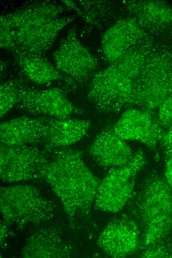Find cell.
Masks as SVG:
<instances>
[{
	"instance_id": "7",
	"label": "cell",
	"mask_w": 172,
	"mask_h": 258,
	"mask_svg": "<svg viewBox=\"0 0 172 258\" xmlns=\"http://www.w3.org/2000/svg\"><path fill=\"white\" fill-rule=\"evenodd\" d=\"M72 15L34 22L10 31H0V47L12 53L43 55L52 46L60 31L74 19Z\"/></svg>"
},
{
	"instance_id": "8",
	"label": "cell",
	"mask_w": 172,
	"mask_h": 258,
	"mask_svg": "<svg viewBox=\"0 0 172 258\" xmlns=\"http://www.w3.org/2000/svg\"><path fill=\"white\" fill-rule=\"evenodd\" d=\"M50 151L35 145L0 144V177L5 183L40 179Z\"/></svg>"
},
{
	"instance_id": "18",
	"label": "cell",
	"mask_w": 172,
	"mask_h": 258,
	"mask_svg": "<svg viewBox=\"0 0 172 258\" xmlns=\"http://www.w3.org/2000/svg\"><path fill=\"white\" fill-rule=\"evenodd\" d=\"M46 118L48 130L43 144L48 151L67 147L78 142L87 133L91 126V121L87 120Z\"/></svg>"
},
{
	"instance_id": "13",
	"label": "cell",
	"mask_w": 172,
	"mask_h": 258,
	"mask_svg": "<svg viewBox=\"0 0 172 258\" xmlns=\"http://www.w3.org/2000/svg\"><path fill=\"white\" fill-rule=\"evenodd\" d=\"M150 37L134 18L130 16L122 18L104 32L101 40L102 51L111 64Z\"/></svg>"
},
{
	"instance_id": "9",
	"label": "cell",
	"mask_w": 172,
	"mask_h": 258,
	"mask_svg": "<svg viewBox=\"0 0 172 258\" xmlns=\"http://www.w3.org/2000/svg\"><path fill=\"white\" fill-rule=\"evenodd\" d=\"M52 57L56 68L79 85L91 79L98 65L97 59L82 44L74 28L69 29Z\"/></svg>"
},
{
	"instance_id": "10",
	"label": "cell",
	"mask_w": 172,
	"mask_h": 258,
	"mask_svg": "<svg viewBox=\"0 0 172 258\" xmlns=\"http://www.w3.org/2000/svg\"><path fill=\"white\" fill-rule=\"evenodd\" d=\"M17 108L33 115L55 119L69 118L81 111L68 99L60 88L37 89L21 83Z\"/></svg>"
},
{
	"instance_id": "21",
	"label": "cell",
	"mask_w": 172,
	"mask_h": 258,
	"mask_svg": "<svg viewBox=\"0 0 172 258\" xmlns=\"http://www.w3.org/2000/svg\"><path fill=\"white\" fill-rule=\"evenodd\" d=\"M157 111L156 114L159 123L167 131L172 127V96L165 100Z\"/></svg>"
},
{
	"instance_id": "19",
	"label": "cell",
	"mask_w": 172,
	"mask_h": 258,
	"mask_svg": "<svg viewBox=\"0 0 172 258\" xmlns=\"http://www.w3.org/2000/svg\"><path fill=\"white\" fill-rule=\"evenodd\" d=\"M12 53L15 63L33 83L46 85L63 79L62 73L43 55L22 51Z\"/></svg>"
},
{
	"instance_id": "24",
	"label": "cell",
	"mask_w": 172,
	"mask_h": 258,
	"mask_svg": "<svg viewBox=\"0 0 172 258\" xmlns=\"http://www.w3.org/2000/svg\"><path fill=\"white\" fill-rule=\"evenodd\" d=\"M165 175L166 181L172 188V156L167 159Z\"/></svg>"
},
{
	"instance_id": "25",
	"label": "cell",
	"mask_w": 172,
	"mask_h": 258,
	"mask_svg": "<svg viewBox=\"0 0 172 258\" xmlns=\"http://www.w3.org/2000/svg\"><path fill=\"white\" fill-rule=\"evenodd\" d=\"M166 245L171 258H172V235L170 236L168 242Z\"/></svg>"
},
{
	"instance_id": "4",
	"label": "cell",
	"mask_w": 172,
	"mask_h": 258,
	"mask_svg": "<svg viewBox=\"0 0 172 258\" xmlns=\"http://www.w3.org/2000/svg\"><path fill=\"white\" fill-rule=\"evenodd\" d=\"M138 210L143 226L144 249L163 241L172 231V188L157 173L146 179Z\"/></svg>"
},
{
	"instance_id": "11",
	"label": "cell",
	"mask_w": 172,
	"mask_h": 258,
	"mask_svg": "<svg viewBox=\"0 0 172 258\" xmlns=\"http://www.w3.org/2000/svg\"><path fill=\"white\" fill-rule=\"evenodd\" d=\"M113 129L125 140L139 142L151 149L155 148L166 132L155 112L134 107L123 112Z\"/></svg>"
},
{
	"instance_id": "23",
	"label": "cell",
	"mask_w": 172,
	"mask_h": 258,
	"mask_svg": "<svg viewBox=\"0 0 172 258\" xmlns=\"http://www.w3.org/2000/svg\"><path fill=\"white\" fill-rule=\"evenodd\" d=\"M167 159L172 156V127L169 129L160 141Z\"/></svg>"
},
{
	"instance_id": "20",
	"label": "cell",
	"mask_w": 172,
	"mask_h": 258,
	"mask_svg": "<svg viewBox=\"0 0 172 258\" xmlns=\"http://www.w3.org/2000/svg\"><path fill=\"white\" fill-rule=\"evenodd\" d=\"M22 81L9 79L0 86V115L2 118L15 105L19 98V89Z\"/></svg>"
},
{
	"instance_id": "1",
	"label": "cell",
	"mask_w": 172,
	"mask_h": 258,
	"mask_svg": "<svg viewBox=\"0 0 172 258\" xmlns=\"http://www.w3.org/2000/svg\"><path fill=\"white\" fill-rule=\"evenodd\" d=\"M40 179L50 185L60 200L73 229L90 213L101 181L88 168L82 152L68 147L50 151Z\"/></svg>"
},
{
	"instance_id": "2",
	"label": "cell",
	"mask_w": 172,
	"mask_h": 258,
	"mask_svg": "<svg viewBox=\"0 0 172 258\" xmlns=\"http://www.w3.org/2000/svg\"><path fill=\"white\" fill-rule=\"evenodd\" d=\"M155 42L153 38H148L95 73L89 85L87 97L97 111L119 113L131 108L136 81Z\"/></svg>"
},
{
	"instance_id": "5",
	"label": "cell",
	"mask_w": 172,
	"mask_h": 258,
	"mask_svg": "<svg viewBox=\"0 0 172 258\" xmlns=\"http://www.w3.org/2000/svg\"><path fill=\"white\" fill-rule=\"evenodd\" d=\"M0 208L5 224L20 227L49 222L57 214L56 204L33 185L1 188Z\"/></svg>"
},
{
	"instance_id": "17",
	"label": "cell",
	"mask_w": 172,
	"mask_h": 258,
	"mask_svg": "<svg viewBox=\"0 0 172 258\" xmlns=\"http://www.w3.org/2000/svg\"><path fill=\"white\" fill-rule=\"evenodd\" d=\"M47 118L22 116L0 123V144H43L47 135Z\"/></svg>"
},
{
	"instance_id": "22",
	"label": "cell",
	"mask_w": 172,
	"mask_h": 258,
	"mask_svg": "<svg viewBox=\"0 0 172 258\" xmlns=\"http://www.w3.org/2000/svg\"><path fill=\"white\" fill-rule=\"evenodd\" d=\"M140 257L142 258H171L166 245H164V243L145 248Z\"/></svg>"
},
{
	"instance_id": "6",
	"label": "cell",
	"mask_w": 172,
	"mask_h": 258,
	"mask_svg": "<svg viewBox=\"0 0 172 258\" xmlns=\"http://www.w3.org/2000/svg\"><path fill=\"white\" fill-rule=\"evenodd\" d=\"M145 163L143 152L138 150L132 160L123 167L110 169L100 181L93 203L100 211L117 213L130 198L136 177Z\"/></svg>"
},
{
	"instance_id": "12",
	"label": "cell",
	"mask_w": 172,
	"mask_h": 258,
	"mask_svg": "<svg viewBox=\"0 0 172 258\" xmlns=\"http://www.w3.org/2000/svg\"><path fill=\"white\" fill-rule=\"evenodd\" d=\"M97 244L110 257L125 258L141 246V232L134 220L121 217L108 222L99 234Z\"/></svg>"
},
{
	"instance_id": "16",
	"label": "cell",
	"mask_w": 172,
	"mask_h": 258,
	"mask_svg": "<svg viewBox=\"0 0 172 258\" xmlns=\"http://www.w3.org/2000/svg\"><path fill=\"white\" fill-rule=\"evenodd\" d=\"M92 159L106 168L123 167L129 163L134 156L131 148L119 136L109 124L97 134L88 148Z\"/></svg>"
},
{
	"instance_id": "3",
	"label": "cell",
	"mask_w": 172,
	"mask_h": 258,
	"mask_svg": "<svg viewBox=\"0 0 172 258\" xmlns=\"http://www.w3.org/2000/svg\"><path fill=\"white\" fill-rule=\"evenodd\" d=\"M172 96V44L155 42L136 81L132 107L155 112Z\"/></svg>"
},
{
	"instance_id": "14",
	"label": "cell",
	"mask_w": 172,
	"mask_h": 258,
	"mask_svg": "<svg viewBox=\"0 0 172 258\" xmlns=\"http://www.w3.org/2000/svg\"><path fill=\"white\" fill-rule=\"evenodd\" d=\"M124 5L143 30L154 38L172 37V5L160 0H132Z\"/></svg>"
},
{
	"instance_id": "15",
	"label": "cell",
	"mask_w": 172,
	"mask_h": 258,
	"mask_svg": "<svg viewBox=\"0 0 172 258\" xmlns=\"http://www.w3.org/2000/svg\"><path fill=\"white\" fill-rule=\"evenodd\" d=\"M73 246L54 226H41L28 236L21 250L25 258H65L73 256Z\"/></svg>"
}]
</instances>
